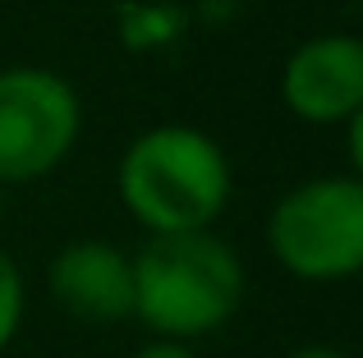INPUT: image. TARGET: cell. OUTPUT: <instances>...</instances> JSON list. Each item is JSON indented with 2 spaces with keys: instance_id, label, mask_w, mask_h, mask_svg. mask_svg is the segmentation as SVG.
<instances>
[{
  "instance_id": "9c48e42d",
  "label": "cell",
  "mask_w": 363,
  "mask_h": 358,
  "mask_svg": "<svg viewBox=\"0 0 363 358\" xmlns=\"http://www.w3.org/2000/svg\"><path fill=\"white\" fill-rule=\"evenodd\" d=\"M285 358H350L345 350H336V345H303V350L285 354Z\"/></svg>"
},
{
  "instance_id": "6da1fadb",
  "label": "cell",
  "mask_w": 363,
  "mask_h": 358,
  "mask_svg": "<svg viewBox=\"0 0 363 358\" xmlns=\"http://www.w3.org/2000/svg\"><path fill=\"white\" fill-rule=\"evenodd\" d=\"M116 193L147 234L216 230L235 193V171L225 147L207 129L152 125L120 152Z\"/></svg>"
},
{
  "instance_id": "5b68a950",
  "label": "cell",
  "mask_w": 363,
  "mask_h": 358,
  "mask_svg": "<svg viewBox=\"0 0 363 358\" xmlns=\"http://www.w3.org/2000/svg\"><path fill=\"white\" fill-rule=\"evenodd\" d=\"M281 101L294 120L340 129L363 110V42L354 33H322L281 64Z\"/></svg>"
},
{
  "instance_id": "3957f363",
  "label": "cell",
  "mask_w": 363,
  "mask_h": 358,
  "mask_svg": "<svg viewBox=\"0 0 363 358\" xmlns=\"http://www.w3.org/2000/svg\"><path fill=\"white\" fill-rule=\"evenodd\" d=\"M267 253L308 285L350 280L363 267V179L313 175L267 212Z\"/></svg>"
},
{
  "instance_id": "30bf717a",
  "label": "cell",
  "mask_w": 363,
  "mask_h": 358,
  "mask_svg": "<svg viewBox=\"0 0 363 358\" xmlns=\"http://www.w3.org/2000/svg\"><path fill=\"white\" fill-rule=\"evenodd\" d=\"M5 193H9V188H5V184H0V212H5Z\"/></svg>"
},
{
  "instance_id": "52a82bcc",
  "label": "cell",
  "mask_w": 363,
  "mask_h": 358,
  "mask_svg": "<svg viewBox=\"0 0 363 358\" xmlns=\"http://www.w3.org/2000/svg\"><path fill=\"white\" fill-rule=\"evenodd\" d=\"M23 308H28V285L18 262L0 248V354L14 345L18 326H23Z\"/></svg>"
},
{
  "instance_id": "8992f818",
  "label": "cell",
  "mask_w": 363,
  "mask_h": 358,
  "mask_svg": "<svg viewBox=\"0 0 363 358\" xmlns=\"http://www.w3.org/2000/svg\"><path fill=\"white\" fill-rule=\"evenodd\" d=\"M55 308L83 326H116L133 317V258L111 239H74L46 267Z\"/></svg>"
},
{
  "instance_id": "277c9868",
  "label": "cell",
  "mask_w": 363,
  "mask_h": 358,
  "mask_svg": "<svg viewBox=\"0 0 363 358\" xmlns=\"http://www.w3.org/2000/svg\"><path fill=\"white\" fill-rule=\"evenodd\" d=\"M83 134L74 83L42 64L0 69V184L23 188L55 175Z\"/></svg>"
},
{
  "instance_id": "7a4b0ae2",
  "label": "cell",
  "mask_w": 363,
  "mask_h": 358,
  "mask_svg": "<svg viewBox=\"0 0 363 358\" xmlns=\"http://www.w3.org/2000/svg\"><path fill=\"white\" fill-rule=\"evenodd\" d=\"M133 258V322L161 340L216 335L244 304V258L216 230L147 234Z\"/></svg>"
},
{
  "instance_id": "ba28073f",
  "label": "cell",
  "mask_w": 363,
  "mask_h": 358,
  "mask_svg": "<svg viewBox=\"0 0 363 358\" xmlns=\"http://www.w3.org/2000/svg\"><path fill=\"white\" fill-rule=\"evenodd\" d=\"M129 358H198V354H194V345H184V340H161V335H152V340L138 345Z\"/></svg>"
}]
</instances>
